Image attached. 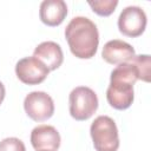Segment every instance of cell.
Listing matches in <instances>:
<instances>
[{
    "instance_id": "obj_12",
    "label": "cell",
    "mask_w": 151,
    "mask_h": 151,
    "mask_svg": "<svg viewBox=\"0 0 151 151\" xmlns=\"http://www.w3.org/2000/svg\"><path fill=\"white\" fill-rule=\"evenodd\" d=\"M132 63L138 72V79L149 83L150 81V67H151V59L147 54L134 55L129 60Z\"/></svg>"
},
{
    "instance_id": "obj_14",
    "label": "cell",
    "mask_w": 151,
    "mask_h": 151,
    "mask_svg": "<svg viewBox=\"0 0 151 151\" xmlns=\"http://www.w3.org/2000/svg\"><path fill=\"white\" fill-rule=\"evenodd\" d=\"M0 151H26V147L19 138L8 137L0 142Z\"/></svg>"
},
{
    "instance_id": "obj_11",
    "label": "cell",
    "mask_w": 151,
    "mask_h": 151,
    "mask_svg": "<svg viewBox=\"0 0 151 151\" xmlns=\"http://www.w3.org/2000/svg\"><path fill=\"white\" fill-rule=\"evenodd\" d=\"M33 57L39 59L50 71L57 70L64 60L63 50L60 45L54 41H44L39 44L34 50Z\"/></svg>"
},
{
    "instance_id": "obj_2",
    "label": "cell",
    "mask_w": 151,
    "mask_h": 151,
    "mask_svg": "<svg viewBox=\"0 0 151 151\" xmlns=\"http://www.w3.org/2000/svg\"><path fill=\"white\" fill-rule=\"evenodd\" d=\"M138 80V72L130 61L119 64L110 77L106 90L107 103L116 110H126L132 105L134 93L133 85Z\"/></svg>"
},
{
    "instance_id": "obj_7",
    "label": "cell",
    "mask_w": 151,
    "mask_h": 151,
    "mask_svg": "<svg viewBox=\"0 0 151 151\" xmlns=\"http://www.w3.org/2000/svg\"><path fill=\"white\" fill-rule=\"evenodd\" d=\"M50 70L35 57H26L20 59L15 65V74L18 79L27 85H38L48 76Z\"/></svg>"
},
{
    "instance_id": "obj_6",
    "label": "cell",
    "mask_w": 151,
    "mask_h": 151,
    "mask_svg": "<svg viewBox=\"0 0 151 151\" xmlns=\"http://www.w3.org/2000/svg\"><path fill=\"white\" fill-rule=\"evenodd\" d=\"M146 27V14L138 6L125 7L118 18V28L126 37L136 38L142 35Z\"/></svg>"
},
{
    "instance_id": "obj_8",
    "label": "cell",
    "mask_w": 151,
    "mask_h": 151,
    "mask_svg": "<svg viewBox=\"0 0 151 151\" xmlns=\"http://www.w3.org/2000/svg\"><path fill=\"white\" fill-rule=\"evenodd\" d=\"M31 144L37 151H55L60 146V134L52 125H39L31 132Z\"/></svg>"
},
{
    "instance_id": "obj_5",
    "label": "cell",
    "mask_w": 151,
    "mask_h": 151,
    "mask_svg": "<svg viewBox=\"0 0 151 151\" xmlns=\"http://www.w3.org/2000/svg\"><path fill=\"white\" fill-rule=\"evenodd\" d=\"M24 109L31 119L35 122H44L53 116L54 103L51 96L46 92L33 91L25 97Z\"/></svg>"
},
{
    "instance_id": "obj_9",
    "label": "cell",
    "mask_w": 151,
    "mask_h": 151,
    "mask_svg": "<svg viewBox=\"0 0 151 151\" xmlns=\"http://www.w3.org/2000/svg\"><path fill=\"white\" fill-rule=\"evenodd\" d=\"M134 54V48L119 39H113L107 41L101 51V57L103 59L109 63V64H114L119 65L123 63H127L131 58H133Z\"/></svg>"
},
{
    "instance_id": "obj_1",
    "label": "cell",
    "mask_w": 151,
    "mask_h": 151,
    "mask_svg": "<svg viewBox=\"0 0 151 151\" xmlns=\"http://www.w3.org/2000/svg\"><path fill=\"white\" fill-rule=\"evenodd\" d=\"M65 38L73 55L79 59L94 57L99 33L96 24L86 17H74L65 28Z\"/></svg>"
},
{
    "instance_id": "obj_15",
    "label": "cell",
    "mask_w": 151,
    "mask_h": 151,
    "mask_svg": "<svg viewBox=\"0 0 151 151\" xmlns=\"http://www.w3.org/2000/svg\"><path fill=\"white\" fill-rule=\"evenodd\" d=\"M5 94H6L5 86H4V84L0 81V104L4 101V99H5Z\"/></svg>"
},
{
    "instance_id": "obj_4",
    "label": "cell",
    "mask_w": 151,
    "mask_h": 151,
    "mask_svg": "<svg viewBox=\"0 0 151 151\" xmlns=\"http://www.w3.org/2000/svg\"><path fill=\"white\" fill-rule=\"evenodd\" d=\"M70 114L76 120H87L98 109V97L87 86L73 88L68 97Z\"/></svg>"
},
{
    "instance_id": "obj_13",
    "label": "cell",
    "mask_w": 151,
    "mask_h": 151,
    "mask_svg": "<svg viewBox=\"0 0 151 151\" xmlns=\"http://www.w3.org/2000/svg\"><path fill=\"white\" fill-rule=\"evenodd\" d=\"M90 7L94 13L101 17H109L112 14L118 5L117 0H94V1H88Z\"/></svg>"
},
{
    "instance_id": "obj_10",
    "label": "cell",
    "mask_w": 151,
    "mask_h": 151,
    "mask_svg": "<svg viewBox=\"0 0 151 151\" xmlns=\"http://www.w3.org/2000/svg\"><path fill=\"white\" fill-rule=\"evenodd\" d=\"M67 15V5L64 0H45L40 4V20L51 27L60 25Z\"/></svg>"
},
{
    "instance_id": "obj_3",
    "label": "cell",
    "mask_w": 151,
    "mask_h": 151,
    "mask_svg": "<svg viewBox=\"0 0 151 151\" xmlns=\"http://www.w3.org/2000/svg\"><path fill=\"white\" fill-rule=\"evenodd\" d=\"M93 146L97 151H117L119 147L118 129L109 116L97 117L90 127Z\"/></svg>"
}]
</instances>
